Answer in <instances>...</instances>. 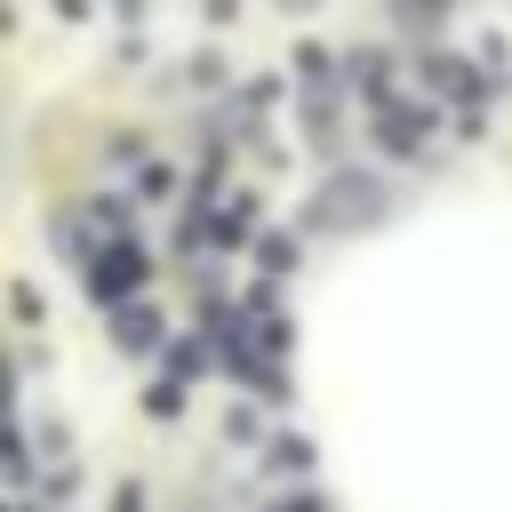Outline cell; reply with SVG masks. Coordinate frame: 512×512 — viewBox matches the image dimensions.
Here are the masks:
<instances>
[{
	"instance_id": "6da1fadb",
	"label": "cell",
	"mask_w": 512,
	"mask_h": 512,
	"mask_svg": "<svg viewBox=\"0 0 512 512\" xmlns=\"http://www.w3.org/2000/svg\"><path fill=\"white\" fill-rule=\"evenodd\" d=\"M376 216H384L376 176H328V200L312 208V224H376Z\"/></svg>"
},
{
	"instance_id": "7a4b0ae2",
	"label": "cell",
	"mask_w": 512,
	"mask_h": 512,
	"mask_svg": "<svg viewBox=\"0 0 512 512\" xmlns=\"http://www.w3.org/2000/svg\"><path fill=\"white\" fill-rule=\"evenodd\" d=\"M424 136H432V112H424V104H384V112H376V144H384V152H416Z\"/></svg>"
},
{
	"instance_id": "3957f363",
	"label": "cell",
	"mask_w": 512,
	"mask_h": 512,
	"mask_svg": "<svg viewBox=\"0 0 512 512\" xmlns=\"http://www.w3.org/2000/svg\"><path fill=\"white\" fill-rule=\"evenodd\" d=\"M136 280H144V256H136L128 240H112V248H104V264L88 272V288H96V296H120V288H136Z\"/></svg>"
},
{
	"instance_id": "277c9868",
	"label": "cell",
	"mask_w": 512,
	"mask_h": 512,
	"mask_svg": "<svg viewBox=\"0 0 512 512\" xmlns=\"http://www.w3.org/2000/svg\"><path fill=\"white\" fill-rule=\"evenodd\" d=\"M112 336H120V344H128V352H144V344H152V336H160V320H152V312H144V304H128V312H120V320H112Z\"/></svg>"
},
{
	"instance_id": "5b68a950",
	"label": "cell",
	"mask_w": 512,
	"mask_h": 512,
	"mask_svg": "<svg viewBox=\"0 0 512 512\" xmlns=\"http://www.w3.org/2000/svg\"><path fill=\"white\" fill-rule=\"evenodd\" d=\"M424 80H432L440 96H456V88H464V56H424Z\"/></svg>"
},
{
	"instance_id": "8992f818",
	"label": "cell",
	"mask_w": 512,
	"mask_h": 512,
	"mask_svg": "<svg viewBox=\"0 0 512 512\" xmlns=\"http://www.w3.org/2000/svg\"><path fill=\"white\" fill-rule=\"evenodd\" d=\"M392 8H400V16H408V24H432V16H440V8H448V0H392Z\"/></svg>"
},
{
	"instance_id": "52a82bcc",
	"label": "cell",
	"mask_w": 512,
	"mask_h": 512,
	"mask_svg": "<svg viewBox=\"0 0 512 512\" xmlns=\"http://www.w3.org/2000/svg\"><path fill=\"white\" fill-rule=\"evenodd\" d=\"M112 512H144V496H136V488H120V496H112Z\"/></svg>"
},
{
	"instance_id": "ba28073f",
	"label": "cell",
	"mask_w": 512,
	"mask_h": 512,
	"mask_svg": "<svg viewBox=\"0 0 512 512\" xmlns=\"http://www.w3.org/2000/svg\"><path fill=\"white\" fill-rule=\"evenodd\" d=\"M280 8H320V0H280Z\"/></svg>"
}]
</instances>
